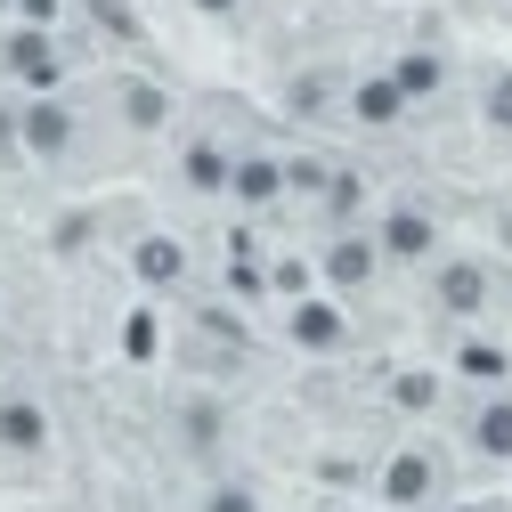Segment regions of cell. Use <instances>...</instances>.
Returning a JSON list of instances; mask_svg holds the SVG:
<instances>
[{
	"mask_svg": "<svg viewBox=\"0 0 512 512\" xmlns=\"http://www.w3.org/2000/svg\"><path fill=\"white\" fill-rule=\"evenodd\" d=\"M480 122L496 139H512V74H488V90H480Z\"/></svg>",
	"mask_w": 512,
	"mask_h": 512,
	"instance_id": "cell-17",
	"label": "cell"
},
{
	"mask_svg": "<svg viewBox=\"0 0 512 512\" xmlns=\"http://www.w3.org/2000/svg\"><path fill=\"white\" fill-rule=\"evenodd\" d=\"M0 66H9V82L33 98V90H57L66 82V57H57V41H49V25H25V33H9V49H0Z\"/></svg>",
	"mask_w": 512,
	"mask_h": 512,
	"instance_id": "cell-6",
	"label": "cell"
},
{
	"mask_svg": "<svg viewBox=\"0 0 512 512\" xmlns=\"http://www.w3.org/2000/svg\"><path fill=\"white\" fill-rule=\"evenodd\" d=\"M131 277L155 285V293H171V285L187 277V244H179V236H139V244H131Z\"/></svg>",
	"mask_w": 512,
	"mask_h": 512,
	"instance_id": "cell-14",
	"label": "cell"
},
{
	"mask_svg": "<svg viewBox=\"0 0 512 512\" xmlns=\"http://www.w3.org/2000/svg\"><path fill=\"white\" fill-rule=\"evenodd\" d=\"M456 374H464V382H480V391H504L512 350H504V342H488V334H472V342H456Z\"/></svg>",
	"mask_w": 512,
	"mask_h": 512,
	"instance_id": "cell-15",
	"label": "cell"
},
{
	"mask_svg": "<svg viewBox=\"0 0 512 512\" xmlns=\"http://www.w3.org/2000/svg\"><path fill=\"white\" fill-rule=\"evenodd\" d=\"M504 244H512V212H504Z\"/></svg>",
	"mask_w": 512,
	"mask_h": 512,
	"instance_id": "cell-25",
	"label": "cell"
},
{
	"mask_svg": "<svg viewBox=\"0 0 512 512\" xmlns=\"http://www.w3.org/2000/svg\"><path fill=\"white\" fill-rule=\"evenodd\" d=\"M285 342L309 350V358L350 350V309H342L334 293H301V301H285Z\"/></svg>",
	"mask_w": 512,
	"mask_h": 512,
	"instance_id": "cell-2",
	"label": "cell"
},
{
	"mask_svg": "<svg viewBox=\"0 0 512 512\" xmlns=\"http://www.w3.org/2000/svg\"><path fill=\"white\" fill-rule=\"evenodd\" d=\"M17 9H25L33 25H49V9H57V0H17Z\"/></svg>",
	"mask_w": 512,
	"mask_h": 512,
	"instance_id": "cell-23",
	"label": "cell"
},
{
	"mask_svg": "<svg viewBox=\"0 0 512 512\" xmlns=\"http://www.w3.org/2000/svg\"><path fill=\"white\" fill-rule=\"evenodd\" d=\"M269 285H277L285 301H301V293H317V269H309V261H277V277H269Z\"/></svg>",
	"mask_w": 512,
	"mask_h": 512,
	"instance_id": "cell-20",
	"label": "cell"
},
{
	"mask_svg": "<svg viewBox=\"0 0 512 512\" xmlns=\"http://www.w3.org/2000/svg\"><path fill=\"white\" fill-rule=\"evenodd\" d=\"M317 277H326L334 301H342V293H366V285L382 277V244H374V228H342L326 252H317Z\"/></svg>",
	"mask_w": 512,
	"mask_h": 512,
	"instance_id": "cell-4",
	"label": "cell"
},
{
	"mask_svg": "<svg viewBox=\"0 0 512 512\" xmlns=\"http://www.w3.org/2000/svg\"><path fill=\"white\" fill-rule=\"evenodd\" d=\"M228 171H236V147H220V139H187L179 147V187L187 196H228Z\"/></svg>",
	"mask_w": 512,
	"mask_h": 512,
	"instance_id": "cell-11",
	"label": "cell"
},
{
	"mask_svg": "<svg viewBox=\"0 0 512 512\" xmlns=\"http://www.w3.org/2000/svg\"><path fill=\"white\" fill-rule=\"evenodd\" d=\"M374 496L391 504V512H423V504L439 496V456H431V447H391V464H382Z\"/></svg>",
	"mask_w": 512,
	"mask_h": 512,
	"instance_id": "cell-5",
	"label": "cell"
},
{
	"mask_svg": "<svg viewBox=\"0 0 512 512\" xmlns=\"http://www.w3.org/2000/svg\"><path fill=\"white\" fill-rule=\"evenodd\" d=\"M431 301H439L447 317H480V309L496 301V269H488V261H439V269H431Z\"/></svg>",
	"mask_w": 512,
	"mask_h": 512,
	"instance_id": "cell-7",
	"label": "cell"
},
{
	"mask_svg": "<svg viewBox=\"0 0 512 512\" xmlns=\"http://www.w3.org/2000/svg\"><path fill=\"white\" fill-rule=\"evenodd\" d=\"M74 139H82V122H74V106L57 98V90H33V98L17 106V147H25L33 163H66Z\"/></svg>",
	"mask_w": 512,
	"mask_h": 512,
	"instance_id": "cell-1",
	"label": "cell"
},
{
	"mask_svg": "<svg viewBox=\"0 0 512 512\" xmlns=\"http://www.w3.org/2000/svg\"><path fill=\"white\" fill-rule=\"evenodd\" d=\"M122 122H131L139 139L163 131V122H171V90L163 82H122Z\"/></svg>",
	"mask_w": 512,
	"mask_h": 512,
	"instance_id": "cell-16",
	"label": "cell"
},
{
	"mask_svg": "<svg viewBox=\"0 0 512 512\" xmlns=\"http://www.w3.org/2000/svg\"><path fill=\"white\" fill-rule=\"evenodd\" d=\"M277 196H285V155H236V171H228V204L269 212Z\"/></svg>",
	"mask_w": 512,
	"mask_h": 512,
	"instance_id": "cell-10",
	"label": "cell"
},
{
	"mask_svg": "<svg viewBox=\"0 0 512 512\" xmlns=\"http://www.w3.org/2000/svg\"><path fill=\"white\" fill-rule=\"evenodd\" d=\"M0 456H17V464H41L49 456V407L33 391H9L0 399Z\"/></svg>",
	"mask_w": 512,
	"mask_h": 512,
	"instance_id": "cell-8",
	"label": "cell"
},
{
	"mask_svg": "<svg viewBox=\"0 0 512 512\" xmlns=\"http://www.w3.org/2000/svg\"><path fill=\"white\" fill-rule=\"evenodd\" d=\"M187 9H196V17H212V25H228V17L244 9V0H187Z\"/></svg>",
	"mask_w": 512,
	"mask_h": 512,
	"instance_id": "cell-22",
	"label": "cell"
},
{
	"mask_svg": "<svg viewBox=\"0 0 512 512\" xmlns=\"http://www.w3.org/2000/svg\"><path fill=\"white\" fill-rule=\"evenodd\" d=\"M464 439H472V456H488V464H512V391H488V399L472 407Z\"/></svg>",
	"mask_w": 512,
	"mask_h": 512,
	"instance_id": "cell-12",
	"label": "cell"
},
{
	"mask_svg": "<svg viewBox=\"0 0 512 512\" xmlns=\"http://www.w3.org/2000/svg\"><path fill=\"white\" fill-rule=\"evenodd\" d=\"M447 512H496V504H447Z\"/></svg>",
	"mask_w": 512,
	"mask_h": 512,
	"instance_id": "cell-24",
	"label": "cell"
},
{
	"mask_svg": "<svg viewBox=\"0 0 512 512\" xmlns=\"http://www.w3.org/2000/svg\"><path fill=\"white\" fill-rule=\"evenodd\" d=\"M204 512H261V496H252L244 480H212L204 488Z\"/></svg>",
	"mask_w": 512,
	"mask_h": 512,
	"instance_id": "cell-18",
	"label": "cell"
},
{
	"mask_svg": "<svg viewBox=\"0 0 512 512\" xmlns=\"http://www.w3.org/2000/svg\"><path fill=\"white\" fill-rule=\"evenodd\" d=\"M374 244H382V261H399V269H431L439 261V212L391 204V212L374 220Z\"/></svg>",
	"mask_w": 512,
	"mask_h": 512,
	"instance_id": "cell-3",
	"label": "cell"
},
{
	"mask_svg": "<svg viewBox=\"0 0 512 512\" xmlns=\"http://www.w3.org/2000/svg\"><path fill=\"white\" fill-rule=\"evenodd\" d=\"M342 106H350V122H358V131H399V122L415 114V106L399 98V82H391V74H358Z\"/></svg>",
	"mask_w": 512,
	"mask_h": 512,
	"instance_id": "cell-9",
	"label": "cell"
},
{
	"mask_svg": "<svg viewBox=\"0 0 512 512\" xmlns=\"http://www.w3.org/2000/svg\"><path fill=\"white\" fill-rule=\"evenodd\" d=\"M0 9H17V0H0Z\"/></svg>",
	"mask_w": 512,
	"mask_h": 512,
	"instance_id": "cell-26",
	"label": "cell"
},
{
	"mask_svg": "<svg viewBox=\"0 0 512 512\" xmlns=\"http://www.w3.org/2000/svg\"><path fill=\"white\" fill-rule=\"evenodd\" d=\"M212 431H220V415H212V407H187V439L212 447Z\"/></svg>",
	"mask_w": 512,
	"mask_h": 512,
	"instance_id": "cell-21",
	"label": "cell"
},
{
	"mask_svg": "<svg viewBox=\"0 0 512 512\" xmlns=\"http://www.w3.org/2000/svg\"><path fill=\"white\" fill-rule=\"evenodd\" d=\"M391 399H399V407H415V415H423V407H431V399H439V374H399V382H391Z\"/></svg>",
	"mask_w": 512,
	"mask_h": 512,
	"instance_id": "cell-19",
	"label": "cell"
},
{
	"mask_svg": "<svg viewBox=\"0 0 512 512\" xmlns=\"http://www.w3.org/2000/svg\"><path fill=\"white\" fill-rule=\"evenodd\" d=\"M391 82H399L407 106H431V98L447 90V57H439V49H399V57H391Z\"/></svg>",
	"mask_w": 512,
	"mask_h": 512,
	"instance_id": "cell-13",
	"label": "cell"
}]
</instances>
